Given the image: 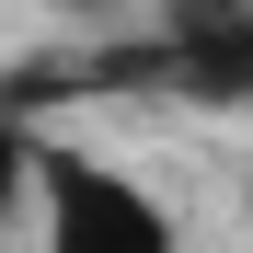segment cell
I'll return each instance as SVG.
<instances>
[{"mask_svg": "<svg viewBox=\"0 0 253 253\" xmlns=\"http://www.w3.org/2000/svg\"><path fill=\"white\" fill-rule=\"evenodd\" d=\"M35 253H184L161 184H138L126 161L104 150H69V138H35Z\"/></svg>", "mask_w": 253, "mask_h": 253, "instance_id": "obj_1", "label": "cell"}, {"mask_svg": "<svg viewBox=\"0 0 253 253\" xmlns=\"http://www.w3.org/2000/svg\"><path fill=\"white\" fill-rule=\"evenodd\" d=\"M161 81L184 104H253V12H184L173 46H161Z\"/></svg>", "mask_w": 253, "mask_h": 253, "instance_id": "obj_2", "label": "cell"}, {"mask_svg": "<svg viewBox=\"0 0 253 253\" xmlns=\"http://www.w3.org/2000/svg\"><path fill=\"white\" fill-rule=\"evenodd\" d=\"M23 184H35V138H23L12 115H0V219L23 207Z\"/></svg>", "mask_w": 253, "mask_h": 253, "instance_id": "obj_3", "label": "cell"}, {"mask_svg": "<svg viewBox=\"0 0 253 253\" xmlns=\"http://www.w3.org/2000/svg\"><path fill=\"white\" fill-rule=\"evenodd\" d=\"M58 12H69V23H104V12H126V0H58Z\"/></svg>", "mask_w": 253, "mask_h": 253, "instance_id": "obj_4", "label": "cell"}]
</instances>
